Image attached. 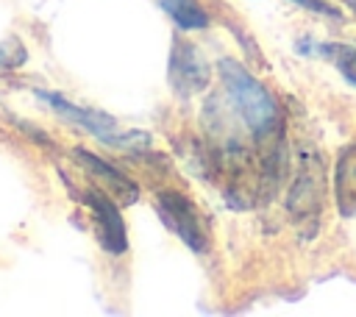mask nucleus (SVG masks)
<instances>
[{
    "mask_svg": "<svg viewBox=\"0 0 356 317\" xmlns=\"http://www.w3.org/2000/svg\"><path fill=\"white\" fill-rule=\"evenodd\" d=\"M72 158L75 161H81L95 178H100L114 195H120L122 197V203H134L136 200V195H139V186L122 172V170H117V167H111L108 161H103L100 156H95V153H89V150H72Z\"/></svg>",
    "mask_w": 356,
    "mask_h": 317,
    "instance_id": "6",
    "label": "nucleus"
},
{
    "mask_svg": "<svg viewBox=\"0 0 356 317\" xmlns=\"http://www.w3.org/2000/svg\"><path fill=\"white\" fill-rule=\"evenodd\" d=\"M334 192L342 217H356V145H350L334 170Z\"/></svg>",
    "mask_w": 356,
    "mask_h": 317,
    "instance_id": "8",
    "label": "nucleus"
},
{
    "mask_svg": "<svg viewBox=\"0 0 356 317\" xmlns=\"http://www.w3.org/2000/svg\"><path fill=\"white\" fill-rule=\"evenodd\" d=\"M170 83L184 97L206 89V83H209V64L184 39H172V50H170Z\"/></svg>",
    "mask_w": 356,
    "mask_h": 317,
    "instance_id": "4",
    "label": "nucleus"
},
{
    "mask_svg": "<svg viewBox=\"0 0 356 317\" xmlns=\"http://www.w3.org/2000/svg\"><path fill=\"white\" fill-rule=\"evenodd\" d=\"M36 97L44 100V103H47L53 111H58L64 120L75 122L78 128H83L86 133H92L95 139H100V142L108 145V147H111L114 139L120 136L117 120L108 117V114H103V111H97V108H83V106L70 103L67 97H61V95H56V92H44V89H36Z\"/></svg>",
    "mask_w": 356,
    "mask_h": 317,
    "instance_id": "3",
    "label": "nucleus"
},
{
    "mask_svg": "<svg viewBox=\"0 0 356 317\" xmlns=\"http://www.w3.org/2000/svg\"><path fill=\"white\" fill-rule=\"evenodd\" d=\"M320 200H323V186H320L317 167H303L300 178L289 189L286 209L292 214H300V217H314L320 209Z\"/></svg>",
    "mask_w": 356,
    "mask_h": 317,
    "instance_id": "7",
    "label": "nucleus"
},
{
    "mask_svg": "<svg viewBox=\"0 0 356 317\" xmlns=\"http://www.w3.org/2000/svg\"><path fill=\"white\" fill-rule=\"evenodd\" d=\"M217 72H220V81H222L231 103L236 106V111L248 122V128L256 136L270 133L278 122V106H275L273 95L234 58H220Z\"/></svg>",
    "mask_w": 356,
    "mask_h": 317,
    "instance_id": "1",
    "label": "nucleus"
},
{
    "mask_svg": "<svg viewBox=\"0 0 356 317\" xmlns=\"http://www.w3.org/2000/svg\"><path fill=\"white\" fill-rule=\"evenodd\" d=\"M331 58L337 61V70L345 75V81H350L356 86V47H350V44H334Z\"/></svg>",
    "mask_w": 356,
    "mask_h": 317,
    "instance_id": "10",
    "label": "nucleus"
},
{
    "mask_svg": "<svg viewBox=\"0 0 356 317\" xmlns=\"http://www.w3.org/2000/svg\"><path fill=\"white\" fill-rule=\"evenodd\" d=\"M289 3H295V6H300L306 11H312V14H320V17H331V19L342 17V11L328 0H289Z\"/></svg>",
    "mask_w": 356,
    "mask_h": 317,
    "instance_id": "12",
    "label": "nucleus"
},
{
    "mask_svg": "<svg viewBox=\"0 0 356 317\" xmlns=\"http://www.w3.org/2000/svg\"><path fill=\"white\" fill-rule=\"evenodd\" d=\"M156 209H159L164 225H167L175 236H181L184 245H189V247L197 250V253L206 250V234H203V228H200L197 211H195V206H192L181 192H175V189H161V192L156 195Z\"/></svg>",
    "mask_w": 356,
    "mask_h": 317,
    "instance_id": "2",
    "label": "nucleus"
},
{
    "mask_svg": "<svg viewBox=\"0 0 356 317\" xmlns=\"http://www.w3.org/2000/svg\"><path fill=\"white\" fill-rule=\"evenodd\" d=\"M25 58H28V50L17 36H6L0 42V67H19L25 64Z\"/></svg>",
    "mask_w": 356,
    "mask_h": 317,
    "instance_id": "11",
    "label": "nucleus"
},
{
    "mask_svg": "<svg viewBox=\"0 0 356 317\" xmlns=\"http://www.w3.org/2000/svg\"><path fill=\"white\" fill-rule=\"evenodd\" d=\"M178 28L184 31H200L209 25V14L195 3V0H156Z\"/></svg>",
    "mask_w": 356,
    "mask_h": 317,
    "instance_id": "9",
    "label": "nucleus"
},
{
    "mask_svg": "<svg viewBox=\"0 0 356 317\" xmlns=\"http://www.w3.org/2000/svg\"><path fill=\"white\" fill-rule=\"evenodd\" d=\"M83 203L89 206V211H92V217L97 222V234H100L97 239H100V245L108 253H114V256L117 253H125L128 239H125V222H122V214H120L117 203L108 195L97 192V189H89L83 195Z\"/></svg>",
    "mask_w": 356,
    "mask_h": 317,
    "instance_id": "5",
    "label": "nucleus"
}]
</instances>
